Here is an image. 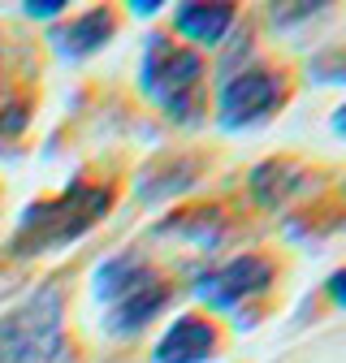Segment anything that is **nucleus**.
Returning <instances> with one entry per match:
<instances>
[{"label": "nucleus", "mask_w": 346, "mask_h": 363, "mask_svg": "<svg viewBox=\"0 0 346 363\" xmlns=\"http://www.w3.org/2000/svg\"><path fill=\"white\" fill-rule=\"evenodd\" d=\"M65 346L61 290L43 286L0 315V363H57Z\"/></svg>", "instance_id": "nucleus-2"}, {"label": "nucleus", "mask_w": 346, "mask_h": 363, "mask_svg": "<svg viewBox=\"0 0 346 363\" xmlns=\"http://www.w3.org/2000/svg\"><path fill=\"white\" fill-rule=\"evenodd\" d=\"M333 125H337V130H342V134H346V108H342V113H337V121H333Z\"/></svg>", "instance_id": "nucleus-14"}, {"label": "nucleus", "mask_w": 346, "mask_h": 363, "mask_svg": "<svg viewBox=\"0 0 346 363\" xmlns=\"http://www.w3.org/2000/svg\"><path fill=\"white\" fill-rule=\"evenodd\" d=\"M108 35H113V13L108 9H91V13H82L69 30H61L57 43H61V52H69V57H86V52L104 48Z\"/></svg>", "instance_id": "nucleus-10"}, {"label": "nucleus", "mask_w": 346, "mask_h": 363, "mask_svg": "<svg viewBox=\"0 0 346 363\" xmlns=\"http://www.w3.org/2000/svg\"><path fill=\"white\" fill-rule=\"evenodd\" d=\"M212 346H216L212 325H203L199 315H182V320H173V329L160 337L156 363H199V359L212 354Z\"/></svg>", "instance_id": "nucleus-6"}, {"label": "nucleus", "mask_w": 346, "mask_h": 363, "mask_svg": "<svg viewBox=\"0 0 346 363\" xmlns=\"http://www.w3.org/2000/svg\"><path fill=\"white\" fill-rule=\"evenodd\" d=\"M173 22L195 43H216L234 26V5H178L173 9Z\"/></svg>", "instance_id": "nucleus-9"}, {"label": "nucleus", "mask_w": 346, "mask_h": 363, "mask_svg": "<svg viewBox=\"0 0 346 363\" xmlns=\"http://www.w3.org/2000/svg\"><path fill=\"white\" fill-rule=\"evenodd\" d=\"M108 203H113V191L91 186V182H78V186L61 191L57 199L30 203L22 212V220H18L13 255H43V251H57V247L82 238L108 212Z\"/></svg>", "instance_id": "nucleus-1"}, {"label": "nucleus", "mask_w": 346, "mask_h": 363, "mask_svg": "<svg viewBox=\"0 0 346 363\" xmlns=\"http://www.w3.org/2000/svg\"><path fill=\"white\" fill-rule=\"evenodd\" d=\"M130 9H135V13H139V18H147V13H156V9H160V5H156V0H143V5H139V0H135V5H130Z\"/></svg>", "instance_id": "nucleus-13"}, {"label": "nucleus", "mask_w": 346, "mask_h": 363, "mask_svg": "<svg viewBox=\"0 0 346 363\" xmlns=\"http://www.w3.org/2000/svg\"><path fill=\"white\" fill-rule=\"evenodd\" d=\"M273 281V264L269 259H260V255H238L230 259L225 268H216L208 272V277L195 281V294L208 303V307H234L251 294H264Z\"/></svg>", "instance_id": "nucleus-4"}, {"label": "nucleus", "mask_w": 346, "mask_h": 363, "mask_svg": "<svg viewBox=\"0 0 346 363\" xmlns=\"http://www.w3.org/2000/svg\"><path fill=\"white\" fill-rule=\"evenodd\" d=\"M164 303H169V286H164V281H156V286H147V290H139V294H130V298L113 303V311H108V333H113V337L139 333Z\"/></svg>", "instance_id": "nucleus-8"}, {"label": "nucleus", "mask_w": 346, "mask_h": 363, "mask_svg": "<svg viewBox=\"0 0 346 363\" xmlns=\"http://www.w3.org/2000/svg\"><path fill=\"white\" fill-rule=\"evenodd\" d=\"M160 277H156V272L139 255H117V259H108V264L96 268V294L108 298V303H121V298L139 294V290H147Z\"/></svg>", "instance_id": "nucleus-7"}, {"label": "nucleus", "mask_w": 346, "mask_h": 363, "mask_svg": "<svg viewBox=\"0 0 346 363\" xmlns=\"http://www.w3.org/2000/svg\"><path fill=\"white\" fill-rule=\"evenodd\" d=\"M199 78H203V61L191 48H173L164 35L147 39V52L139 65V86L173 121L199 117Z\"/></svg>", "instance_id": "nucleus-3"}, {"label": "nucleus", "mask_w": 346, "mask_h": 363, "mask_svg": "<svg viewBox=\"0 0 346 363\" xmlns=\"http://www.w3.org/2000/svg\"><path fill=\"white\" fill-rule=\"evenodd\" d=\"M61 9H65V0H39V5L30 0V5H26L30 18H52V13H61Z\"/></svg>", "instance_id": "nucleus-11"}, {"label": "nucleus", "mask_w": 346, "mask_h": 363, "mask_svg": "<svg viewBox=\"0 0 346 363\" xmlns=\"http://www.w3.org/2000/svg\"><path fill=\"white\" fill-rule=\"evenodd\" d=\"M325 290H329V298H333L337 307H346V268H342V272H333Z\"/></svg>", "instance_id": "nucleus-12"}, {"label": "nucleus", "mask_w": 346, "mask_h": 363, "mask_svg": "<svg viewBox=\"0 0 346 363\" xmlns=\"http://www.w3.org/2000/svg\"><path fill=\"white\" fill-rule=\"evenodd\" d=\"M281 104V82L264 69H247L221 86V121L225 125H251L269 117Z\"/></svg>", "instance_id": "nucleus-5"}]
</instances>
